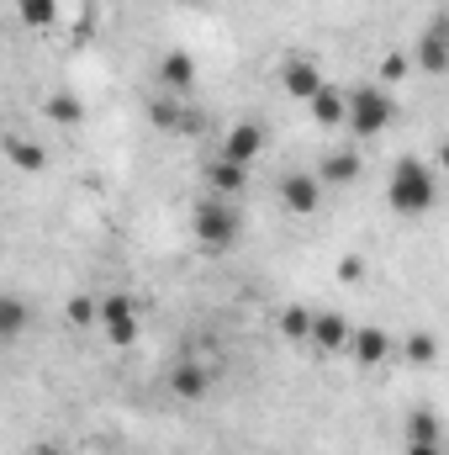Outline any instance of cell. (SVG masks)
Returning a JSON list of instances; mask_svg holds the SVG:
<instances>
[{
  "instance_id": "obj_1",
  "label": "cell",
  "mask_w": 449,
  "mask_h": 455,
  "mask_svg": "<svg viewBox=\"0 0 449 455\" xmlns=\"http://www.w3.org/2000/svg\"><path fill=\"white\" fill-rule=\"evenodd\" d=\"M386 202H391V212H402V218H423V212L439 202V180H434V170H429L423 159L402 154V159L391 164V180H386Z\"/></svg>"
},
{
  "instance_id": "obj_2",
  "label": "cell",
  "mask_w": 449,
  "mask_h": 455,
  "mask_svg": "<svg viewBox=\"0 0 449 455\" xmlns=\"http://www.w3.org/2000/svg\"><path fill=\"white\" fill-rule=\"evenodd\" d=\"M191 233H196V243H201L207 254L238 249V238H243V212H238V202L201 196V202L191 207Z\"/></svg>"
},
{
  "instance_id": "obj_3",
  "label": "cell",
  "mask_w": 449,
  "mask_h": 455,
  "mask_svg": "<svg viewBox=\"0 0 449 455\" xmlns=\"http://www.w3.org/2000/svg\"><path fill=\"white\" fill-rule=\"evenodd\" d=\"M397 122V101L386 85H359V91H343V127L354 138H381L386 127Z\"/></svg>"
},
{
  "instance_id": "obj_4",
  "label": "cell",
  "mask_w": 449,
  "mask_h": 455,
  "mask_svg": "<svg viewBox=\"0 0 449 455\" xmlns=\"http://www.w3.org/2000/svg\"><path fill=\"white\" fill-rule=\"evenodd\" d=\"M96 323H101V334H106L116 349H132V344H138V302H132L127 291L101 297V302H96Z\"/></svg>"
},
{
  "instance_id": "obj_5",
  "label": "cell",
  "mask_w": 449,
  "mask_h": 455,
  "mask_svg": "<svg viewBox=\"0 0 449 455\" xmlns=\"http://www.w3.org/2000/svg\"><path fill=\"white\" fill-rule=\"evenodd\" d=\"M212 365L207 360H196V355H185V360H175L169 365V376H164V387H169V397L175 403H201V397H212Z\"/></svg>"
},
{
  "instance_id": "obj_6",
  "label": "cell",
  "mask_w": 449,
  "mask_h": 455,
  "mask_svg": "<svg viewBox=\"0 0 449 455\" xmlns=\"http://www.w3.org/2000/svg\"><path fill=\"white\" fill-rule=\"evenodd\" d=\"M154 80H159V96H175V101H185V96H196V80H201V69H196V59H191L185 48H169V53L159 59Z\"/></svg>"
},
{
  "instance_id": "obj_7",
  "label": "cell",
  "mask_w": 449,
  "mask_h": 455,
  "mask_svg": "<svg viewBox=\"0 0 449 455\" xmlns=\"http://www.w3.org/2000/svg\"><path fill=\"white\" fill-rule=\"evenodd\" d=\"M275 80H280V91H286L291 101H312V96L323 91V69H318V59H307V53H286L280 69H275Z\"/></svg>"
},
{
  "instance_id": "obj_8",
  "label": "cell",
  "mask_w": 449,
  "mask_h": 455,
  "mask_svg": "<svg viewBox=\"0 0 449 455\" xmlns=\"http://www.w3.org/2000/svg\"><path fill=\"white\" fill-rule=\"evenodd\" d=\"M275 191H280V207H286L291 218H312V212L323 207V186H318L312 170H286Z\"/></svg>"
},
{
  "instance_id": "obj_9",
  "label": "cell",
  "mask_w": 449,
  "mask_h": 455,
  "mask_svg": "<svg viewBox=\"0 0 449 455\" xmlns=\"http://www.w3.org/2000/svg\"><path fill=\"white\" fill-rule=\"evenodd\" d=\"M201 186H207V196H223V202H238L243 191H248V164H232V159H207L201 164Z\"/></svg>"
},
{
  "instance_id": "obj_10",
  "label": "cell",
  "mask_w": 449,
  "mask_h": 455,
  "mask_svg": "<svg viewBox=\"0 0 449 455\" xmlns=\"http://www.w3.org/2000/svg\"><path fill=\"white\" fill-rule=\"evenodd\" d=\"M407 59H418V69H423V75H445V69H449V21H445V16H434V21H429V32L418 37V48H413Z\"/></svg>"
},
{
  "instance_id": "obj_11",
  "label": "cell",
  "mask_w": 449,
  "mask_h": 455,
  "mask_svg": "<svg viewBox=\"0 0 449 455\" xmlns=\"http://www.w3.org/2000/svg\"><path fill=\"white\" fill-rule=\"evenodd\" d=\"M264 148V127L259 122H232L217 143V159H232V164H254Z\"/></svg>"
},
{
  "instance_id": "obj_12",
  "label": "cell",
  "mask_w": 449,
  "mask_h": 455,
  "mask_svg": "<svg viewBox=\"0 0 449 455\" xmlns=\"http://www.w3.org/2000/svg\"><path fill=\"white\" fill-rule=\"evenodd\" d=\"M312 175H318V186H323V191H343V186H354V180H359V154H354V148H328V154L318 159V170H312Z\"/></svg>"
},
{
  "instance_id": "obj_13",
  "label": "cell",
  "mask_w": 449,
  "mask_h": 455,
  "mask_svg": "<svg viewBox=\"0 0 449 455\" xmlns=\"http://www.w3.org/2000/svg\"><path fill=\"white\" fill-rule=\"evenodd\" d=\"M343 349H354L359 365H386L391 360V334L375 329V323H365V329H349V344Z\"/></svg>"
},
{
  "instance_id": "obj_14",
  "label": "cell",
  "mask_w": 449,
  "mask_h": 455,
  "mask_svg": "<svg viewBox=\"0 0 449 455\" xmlns=\"http://www.w3.org/2000/svg\"><path fill=\"white\" fill-rule=\"evenodd\" d=\"M307 344L323 349V355H343V344H349V323H343V313H312V323H307Z\"/></svg>"
},
{
  "instance_id": "obj_15",
  "label": "cell",
  "mask_w": 449,
  "mask_h": 455,
  "mask_svg": "<svg viewBox=\"0 0 449 455\" xmlns=\"http://www.w3.org/2000/svg\"><path fill=\"white\" fill-rule=\"evenodd\" d=\"M0 154H5L16 170H27V175H43V170H48V148L32 143V138H21V132H0Z\"/></svg>"
},
{
  "instance_id": "obj_16",
  "label": "cell",
  "mask_w": 449,
  "mask_h": 455,
  "mask_svg": "<svg viewBox=\"0 0 449 455\" xmlns=\"http://www.w3.org/2000/svg\"><path fill=\"white\" fill-rule=\"evenodd\" d=\"M32 329V302L16 291H0V339H21Z\"/></svg>"
},
{
  "instance_id": "obj_17",
  "label": "cell",
  "mask_w": 449,
  "mask_h": 455,
  "mask_svg": "<svg viewBox=\"0 0 449 455\" xmlns=\"http://www.w3.org/2000/svg\"><path fill=\"white\" fill-rule=\"evenodd\" d=\"M407 445H445V424L434 408H413L407 413Z\"/></svg>"
},
{
  "instance_id": "obj_18",
  "label": "cell",
  "mask_w": 449,
  "mask_h": 455,
  "mask_svg": "<svg viewBox=\"0 0 449 455\" xmlns=\"http://www.w3.org/2000/svg\"><path fill=\"white\" fill-rule=\"evenodd\" d=\"M307 112H312V122H318V127H338V122H343V91L323 80V91L307 101Z\"/></svg>"
},
{
  "instance_id": "obj_19",
  "label": "cell",
  "mask_w": 449,
  "mask_h": 455,
  "mask_svg": "<svg viewBox=\"0 0 449 455\" xmlns=\"http://www.w3.org/2000/svg\"><path fill=\"white\" fill-rule=\"evenodd\" d=\"M307 323H312V307H302V302L280 307V334L291 344H307Z\"/></svg>"
},
{
  "instance_id": "obj_20",
  "label": "cell",
  "mask_w": 449,
  "mask_h": 455,
  "mask_svg": "<svg viewBox=\"0 0 449 455\" xmlns=\"http://www.w3.org/2000/svg\"><path fill=\"white\" fill-rule=\"evenodd\" d=\"M402 355H407V365H434L439 360V339L434 334H407V344H402Z\"/></svg>"
},
{
  "instance_id": "obj_21",
  "label": "cell",
  "mask_w": 449,
  "mask_h": 455,
  "mask_svg": "<svg viewBox=\"0 0 449 455\" xmlns=\"http://www.w3.org/2000/svg\"><path fill=\"white\" fill-rule=\"evenodd\" d=\"M48 116H53V122H64V127H75V122L85 116V107H80L69 91H53V96H48Z\"/></svg>"
},
{
  "instance_id": "obj_22",
  "label": "cell",
  "mask_w": 449,
  "mask_h": 455,
  "mask_svg": "<svg viewBox=\"0 0 449 455\" xmlns=\"http://www.w3.org/2000/svg\"><path fill=\"white\" fill-rule=\"evenodd\" d=\"M64 318H69V329H91L96 323V297H69Z\"/></svg>"
},
{
  "instance_id": "obj_23",
  "label": "cell",
  "mask_w": 449,
  "mask_h": 455,
  "mask_svg": "<svg viewBox=\"0 0 449 455\" xmlns=\"http://www.w3.org/2000/svg\"><path fill=\"white\" fill-rule=\"evenodd\" d=\"M53 11H59V0H21V16H27L32 27H48Z\"/></svg>"
},
{
  "instance_id": "obj_24",
  "label": "cell",
  "mask_w": 449,
  "mask_h": 455,
  "mask_svg": "<svg viewBox=\"0 0 449 455\" xmlns=\"http://www.w3.org/2000/svg\"><path fill=\"white\" fill-rule=\"evenodd\" d=\"M407 69H413V59H407V53H386V64H381V80L391 85V80H402Z\"/></svg>"
},
{
  "instance_id": "obj_25",
  "label": "cell",
  "mask_w": 449,
  "mask_h": 455,
  "mask_svg": "<svg viewBox=\"0 0 449 455\" xmlns=\"http://www.w3.org/2000/svg\"><path fill=\"white\" fill-rule=\"evenodd\" d=\"M338 275H343V281H359V254H343V265H338Z\"/></svg>"
},
{
  "instance_id": "obj_26",
  "label": "cell",
  "mask_w": 449,
  "mask_h": 455,
  "mask_svg": "<svg viewBox=\"0 0 449 455\" xmlns=\"http://www.w3.org/2000/svg\"><path fill=\"white\" fill-rule=\"evenodd\" d=\"M407 455H445L439 445H407Z\"/></svg>"
},
{
  "instance_id": "obj_27",
  "label": "cell",
  "mask_w": 449,
  "mask_h": 455,
  "mask_svg": "<svg viewBox=\"0 0 449 455\" xmlns=\"http://www.w3.org/2000/svg\"><path fill=\"white\" fill-rule=\"evenodd\" d=\"M191 5H212V0H191Z\"/></svg>"
},
{
  "instance_id": "obj_28",
  "label": "cell",
  "mask_w": 449,
  "mask_h": 455,
  "mask_svg": "<svg viewBox=\"0 0 449 455\" xmlns=\"http://www.w3.org/2000/svg\"><path fill=\"white\" fill-rule=\"evenodd\" d=\"M37 455H59V451H37Z\"/></svg>"
}]
</instances>
